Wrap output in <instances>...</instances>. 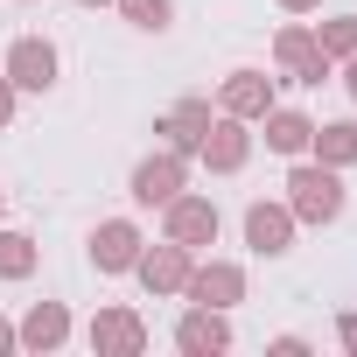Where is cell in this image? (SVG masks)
<instances>
[{"label":"cell","instance_id":"9c48e42d","mask_svg":"<svg viewBox=\"0 0 357 357\" xmlns=\"http://www.w3.org/2000/svg\"><path fill=\"white\" fill-rule=\"evenodd\" d=\"M126 15H133V22H147V29H161V15H168V0H126Z\"/></svg>","mask_w":357,"mask_h":357},{"label":"cell","instance_id":"3957f363","mask_svg":"<svg viewBox=\"0 0 357 357\" xmlns=\"http://www.w3.org/2000/svg\"><path fill=\"white\" fill-rule=\"evenodd\" d=\"M280 238H287V218L280 211H252V245L259 252H280Z\"/></svg>","mask_w":357,"mask_h":357},{"label":"cell","instance_id":"8992f818","mask_svg":"<svg viewBox=\"0 0 357 357\" xmlns=\"http://www.w3.org/2000/svg\"><path fill=\"white\" fill-rule=\"evenodd\" d=\"M98 259H105V266H126V259H133V231H126V225H112V231L98 238Z\"/></svg>","mask_w":357,"mask_h":357},{"label":"cell","instance_id":"52a82bcc","mask_svg":"<svg viewBox=\"0 0 357 357\" xmlns=\"http://www.w3.org/2000/svg\"><path fill=\"white\" fill-rule=\"evenodd\" d=\"M266 140H273V147H287V154H294V147H301V140H308V119H294V112H287V119H273V133H266Z\"/></svg>","mask_w":357,"mask_h":357},{"label":"cell","instance_id":"6da1fadb","mask_svg":"<svg viewBox=\"0 0 357 357\" xmlns=\"http://www.w3.org/2000/svg\"><path fill=\"white\" fill-rule=\"evenodd\" d=\"M294 190H301L294 204H301L308 218H329V211H336V183H329V175H294Z\"/></svg>","mask_w":357,"mask_h":357},{"label":"cell","instance_id":"7a4b0ae2","mask_svg":"<svg viewBox=\"0 0 357 357\" xmlns=\"http://www.w3.org/2000/svg\"><path fill=\"white\" fill-rule=\"evenodd\" d=\"M50 70H56V56H50L43 43H22V50H15V77H22V84H36V91H43V84H50Z\"/></svg>","mask_w":357,"mask_h":357},{"label":"cell","instance_id":"4fadbf2b","mask_svg":"<svg viewBox=\"0 0 357 357\" xmlns=\"http://www.w3.org/2000/svg\"><path fill=\"white\" fill-rule=\"evenodd\" d=\"M343 336H350V343H357V322H343Z\"/></svg>","mask_w":357,"mask_h":357},{"label":"cell","instance_id":"ba28073f","mask_svg":"<svg viewBox=\"0 0 357 357\" xmlns=\"http://www.w3.org/2000/svg\"><path fill=\"white\" fill-rule=\"evenodd\" d=\"M183 343H190V350H211V343H225V322H204V315H197V322L183 329Z\"/></svg>","mask_w":357,"mask_h":357},{"label":"cell","instance_id":"2e32d148","mask_svg":"<svg viewBox=\"0 0 357 357\" xmlns=\"http://www.w3.org/2000/svg\"><path fill=\"white\" fill-rule=\"evenodd\" d=\"M350 84H357V77H350Z\"/></svg>","mask_w":357,"mask_h":357},{"label":"cell","instance_id":"8fae6325","mask_svg":"<svg viewBox=\"0 0 357 357\" xmlns=\"http://www.w3.org/2000/svg\"><path fill=\"white\" fill-rule=\"evenodd\" d=\"M329 154H357V133L350 126H329Z\"/></svg>","mask_w":357,"mask_h":357},{"label":"cell","instance_id":"30bf717a","mask_svg":"<svg viewBox=\"0 0 357 357\" xmlns=\"http://www.w3.org/2000/svg\"><path fill=\"white\" fill-rule=\"evenodd\" d=\"M29 266V245L22 238H0V273H22Z\"/></svg>","mask_w":357,"mask_h":357},{"label":"cell","instance_id":"7c38bea8","mask_svg":"<svg viewBox=\"0 0 357 357\" xmlns=\"http://www.w3.org/2000/svg\"><path fill=\"white\" fill-rule=\"evenodd\" d=\"M329 43H336V50H357V22H336V29H329Z\"/></svg>","mask_w":357,"mask_h":357},{"label":"cell","instance_id":"5b68a950","mask_svg":"<svg viewBox=\"0 0 357 357\" xmlns=\"http://www.w3.org/2000/svg\"><path fill=\"white\" fill-rule=\"evenodd\" d=\"M218 231V218L204 211V204H183V211H175V238H211Z\"/></svg>","mask_w":357,"mask_h":357},{"label":"cell","instance_id":"5bb4252c","mask_svg":"<svg viewBox=\"0 0 357 357\" xmlns=\"http://www.w3.org/2000/svg\"><path fill=\"white\" fill-rule=\"evenodd\" d=\"M0 112H8V98H0Z\"/></svg>","mask_w":357,"mask_h":357},{"label":"cell","instance_id":"277c9868","mask_svg":"<svg viewBox=\"0 0 357 357\" xmlns=\"http://www.w3.org/2000/svg\"><path fill=\"white\" fill-rule=\"evenodd\" d=\"M140 197L154 204V197H175V161H147L140 168Z\"/></svg>","mask_w":357,"mask_h":357},{"label":"cell","instance_id":"9a60e30c","mask_svg":"<svg viewBox=\"0 0 357 357\" xmlns=\"http://www.w3.org/2000/svg\"><path fill=\"white\" fill-rule=\"evenodd\" d=\"M0 343H8V329H0Z\"/></svg>","mask_w":357,"mask_h":357}]
</instances>
